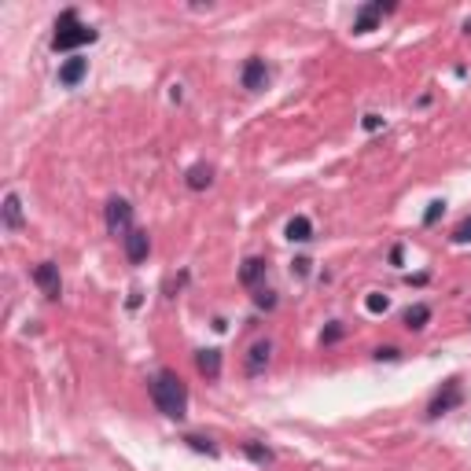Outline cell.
<instances>
[{
  "label": "cell",
  "mask_w": 471,
  "mask_h": 471,
  "mask_svg": "<svg viewBox=\"0 0 471 471\" xmlns=\"http://www.w3.org/2000/svg\"><path fill=\"white\" fill-rule=\"evenodd\" d=\"M265 81H269V67H265V59H247V67H243V89L250 92H262L265 89Z\"/></svg>",
  "instance_id": "52a82bcc"
},
{
  "label": "cell",
  "mask_w": 471,
  "mask_h": 471,
  "mask_svg": "<svg viewBox=\"0 0 471 471\" xmlns=\"http://www.w3.org/2000/svg\"><path fill=\"white\" fill-rule=\"evenodd\" d=\"M152 401L159 405V413L169 420H184L188 416V387L177 372H159L152 379Z\"/></svg>",
  "instance_id": "6da1fadb"
},
{
  "label": "cell",
  "mask_w": 471,
  "mask_h": 471,
  "mask_svg": "<svg viewBox=\"0 0 471 471\" xmlns=\"http://www.w3.org/2000/svg\"><path fill=\"white\" fill-rule=\"evenodd\" d=\"M33 284H37L41 291H45V298H52V302H55V298L63 295V280H59V265H55V262H41V265L33 269Z\"/></svg>",
  "instance_id": "5b68a950"
},
{
  "label": "cell",
  "mask_w": 471,
  "mask_h": 471,
  "mask_svg": "<svg viewBox=\"0 0 471 471\" xmlns=\"http://www.w3.org/2000/svg\"><path fill=\"white\" fill-rule=\"evenodd\" d=\"M147 250H152V240H147L144 228H133L129 236H125V258H129L133 265H140L147 258Z\"/></svg>",
  "instance_id": "9c48e42d"
},
{
  "label": "cell",
  "mask_w": 471,
  "mask_h": 471,
  "mask_svg": "<svg viewBox=\"0 0 471 471\" xmlns=\"http://www.w3.org/2000/svg\"><path fill=\"white\" fill-rule=\"evenodd\" d=\"M262 276H265V262H262V258H247L243 269H240V284H243V287H254V284L262 280Z\"/></svg>",
  "instance_id": "2e32d148"
},
{
  "label": "cell",
  "mask_w": 471,
  "mask_h": 471,
  "mask_svg": "<svg viewBox=\"0 0 471 471\" xmlns=\"http://www.w3.org/2000/svg\"><path fill=\"white\" fill-rule=\"evenodd\" d=\"M442 213H445V203H442V199H435L431 206H427V213H423V225H435V221L442 218Z\"/></svg>",
  "instance_id": "ffe728a7"
},
{
  "label": "cell",
  "mask_w": 471,
  "mask_h": 471,
  "mask_svg": "<svg viewBox=\"0 0 471 471\" xmlns=\"http://www.w3.org/2000/svg\"><path fill=\"white\" fill-rule=\"evenodd\" d=\"M361 125H365L369 133H376V129H383V118L379 115H365V122H361Z\"/></svg>",
  "instance_id": "cb8c5ba5"
},
{
  "label": "cell",
  "mask_w": 471,
  "mask_h": 471,
  "mask_svg": "<svg viewBox=\"0 0 471 471\" xmlns=\"http://www.w3.org/2000/svg\"><path fill=\"white\" fill-rule=\"evenodd\" d=\"M427 320H431V306L416 302V306L405 309V328H409V332H423V328H427Z\"/></svg>",
  "instance_id": "5bb4252c"
},
{
  "label": "cell",
  "mask_w": 471,
  "mask_h": 471,
  "mask_svg": "<svg viewBox=\"0 0 471 471\" xmlns=\"http://www.w3.org/2000/svg\"><path fill=\"white\" fill-rule=\"evenodd\" d=\"M184 442L196 449V453H206V457H218V445H213L210 438H199V435H184Z\"/></svg>",
  "instance_id": "ac0fdd59"
},
{
  "label": "cell",
  "mask_w": 471,
  "mask_h": 471,
  "mask_svg": "<svg viewBox=\"0 0 471 471\" xmlns=\"http://www.w3.org/2000/svg\"><path fill=\"white\" fill-rule=\"evenodd\" d=\"M254 302H258L262 309H272V306H276V298H272V291H262V295H254Z\"/></svg>",
  "instance_id": "603a6c76"
},
{
  "label": "cell",
  "mask_w": 471,
  "mask_h": 471,
  "mask_svg": "<svg viewBox=\"0 0 471 471\" xmlns=\"http://www.w3.org/2000/svg\"><path fill=\"white\" fill-rule=\"evenodd\" d=\"M460 401H464L460 379H445V387H442V391L431 398V405H427V416H431V420H438V416H445V413H453Z\"/></svg>",
  "instance_id": "3957f363"
},
{
  "label": "cell",
  "mask_w": 471,
  "mask_h": 471,
  "mask_svg": "<svg viewBox=\"0 0 471 471\" xmlns=\"http://www.w3.org/2000/svg\"><path fill=\"white\" fill-rule=\"evenodd\" d=\"M295 272L306 276V272H309V258H298V262H295Z\"/></svg>",
  "instance_id": "484cf974"
},
{
  "label": "cell",
  "mask_w": 471,
  "mask_h": 471,
  "mask_svg": "<svg viewBox=\"0 0 471 471\" xmlns=\"http://www.w3.org/2000/svg\"><path fill=\"white\" fill-rule=\"evenodd\" d=\"M269 357H272V342H269V339L254 342L250 354H247V376H258V372L269 365Z\"/></svg>",
  "instance_id": "30bf717a"
},
{
  "label": "cell",
  "mask_w": 471,
  "mask_h": 471,
  "mask_svg": "<svg viewBox=\"0 0 471 471\" xmlns=\"http://www.w3.org/2000/svg\"><path fill=\"white\" fill-rule=\"evenodd\" d=\"M196 369H199L206 379H218V376H221V350H199V354H196Z\"/></svg>",
  "instance_id": "8fae6325"
},
{
  "label": "cell",
  "mask_w": 471,
  "mask_h": 471,
  "mask_svg": "<svg viewBox=\"0 0 471 471\" xmlns=\"http://www.w3.org/2000/svg\"><path fill=\"white\" fill-rule=\"evenodd\" d=\"M107 228H111V236H129L133 232V206L125 199H107Z\"/></svg>",
  "instance_id": "277c9868"
},
{
  "label": "cell",
  "mask_w": 471,
  "mask_h": 471,
  "mask_svg": "<svg viewBox=\"0 0 471 471\" xmlns=\"http://www.w3.org/2000/svg\"><path fill=\"white\" fill-rule=\"evenodd\" d=\"M464 30H467V33H471V18H467V26H464Z\"/></svg>",
  "instance_id": "83f0119b"
},
{
  "label": "cell",
  "mask_w": 471,
  "mask_h": 471,
  "mask_svg": "<svg viewBox=\"0 0 471 471\" xmlns=\"http://www.w3.org/2000/svg\"><path fill=\"white\" fill-rule=\"evenodd\" d=\"M376 361H398V350L394 346H379L376 350Z\"/></svg>",
  "instance_id": "d4e9b609"
},
{
  "label": "cell",
  "mask_w": 471,
  "mask_h": 471,
  "mask_svg": "<svg viewBox=\"0 0 471 471\" xmlns=\"http://www.w3.org/2000/svg\"><path fill=\"white\" fill-rule=\"evenodd\" d=\"M401 258H405V250H401V243H398V247L391 250V262H394V265H401Z\"/></svg>",
  "instance_id": "4316f807"
},
{
  "label": "cell",
  "mask_w": 471,
  "mask_h": 471,
  "mask_svg": "<svg viewBox=\"0 0 471 471\" xmlns=\"http://www.w3.org/2000/svg\"><path fill=\"white\" fill-rule=\"evenodd\" d=\"M89 74V59H81V55H70L67 63L59 67V85L63 89H74V85Z\"/></svg>",
  "instance_id": "ba28073f"
},
{
  "label": "cell",
  "mask_w": 471,
  "mask_h": 471,
  "mask_svg": "<svg viewBox=\"0 0 471 471\" xmlns=\"http://www.w3.org/2000/svg\"><path fill=\"white\" fill-rule=\"evenodd\" d=\"M387 11H394V4H383V0L365 4V8L357 11V18H354V33H372L376 23H379V15H387Z\"/></svg>",
  "instance_id": "8992f818"
},
{
  "label": "cell",
  "mask_w": 471,
  "mask_h": 471,
  "mask_svg": "<svg viewBox=\"0 0 471 471\" xmlns=\"http://www.w3.org/2000/svg\"><path fill=\"white\" fill-rule=\"evenodd\" d=\"M453 243H471V218H464V221L453 228Z\"/></svg>",
  "instance_id": "44dd1931"
},
{
  "label": "cell",
  "mask_w": 471,
  "mask_h": 471,
  "mask_svg": "<svg viewBox=\"0 0 471 471\" xmlns=\"http://www.w3.org/2000/svg\"><path fill=\"white\" fill-rule=\"evenodd\" d=\"M339 339H342V324H332V328H324V335H320L324 346H332V342H339Z\"/></svg>",
  "instance_id": "7402d4cb"
},
{
  "label": "cell",
  "mask_w": 471,
  "mask_h": 471,
  "mask_svg": "<svg viewBox=\"0 0 471 471\" xmlns=\"http://www.w3.org/2000/svg\"><path fill=\"white\" fill-rule=\"evenodd\" d=\"M243 453L258 464V467H269L272 464V449H265V445H258V442H243Z\"/></svg>",
  "instance_id": "e0dca14e"
},
{
  "label": "cell",
  "mask_w": 471,
  "mask_h": 471,
  "mask_svg": "<svg viewBox=\"0 0 471 471\" xmlns=\"http://www.w3.org/2000/svg\"><path fill=\"white\" fill-rule=\"evenodd\" d=\"M4 228H23V199L15 196V191H8L4 196Z\"/></svg>",
  "instance_id": "4fadbf2b"
},
{
  "label": "cell",
  "mask_w": 471,
  "mask_h": 471,
  "mask_svg": "<svg viewBox=\"0 0 471 471\" xmlns=\"http://www.w3.org/2000/svg\"><path fill=\"white\" fill-rule=\"evenodd\" d=\"M92 41H96V30L85 26L74 8H67V11L55 18V37H52V48L55 52H74L81 45H92Z\"/></svg>",
  "instance_id": "7a4b0ae2"
},
{
  "label": "cell",
  "mask_w": 471,
  "mask_h": 471,
  "mask_svg": "<svg viewBox=\"0 0 471 471\" xmlns=\"http://www.w3.org/2000/svg\"><path fill=\"white\" fill-rule=\"evenodd\" d=\"M387 306H391V298L379 295V291H372V295L365 298V309H369V313H387Z\"/></svg>",
  "instance_id": "d6986e66"
},
{
  "label": "cell",
  "mask_w": 471,
  "mask_h": 471,
  "mask_svg": "<svg viewBox=\"0 0 471 471\" xmlns=\"http://www.w3.org/2000/svg\"><path fill=\"white\" fill-rule=\"evenodd\" d=\"M287 240H291V243H306V240H313V225H309V218H302V213H298V218H291V221H287Z\"/></svg>",
  "instance_id": "9a60e30c"
},
{
  "label": "cell",
  "mask_w": 471,
  "mask_h": 471,
  "mask_svg": "<svg viewBox=\"0 0 471 471\" xmlns=\"http://www.w3.org/2000/svg\"><path fill=\"white\" fill-rule=\"evenodd\" d=\"M184 184H188L191 191H203V188H210V184H213V169H210L206 162H196V166H191L188 174H184Z\"/></svg>",
  "instance_id": "7c38bea8"
}]
</instances>
